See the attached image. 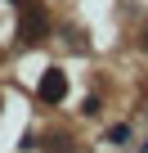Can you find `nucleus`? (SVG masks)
<instances>
[{"mask_svg":"<svg viewBox=\"0 0 148 153\" xmlns=\"http://www.w3.org/2000/svg\"><path fill=\"white\" fill-rule=\"evenodd\" d=\"M0 104H5V99H0Z\"/></svg>","mask_w":148,"mask_h":153,"instance_id":"8","label":"nucleus"},{"mask_svg":"<svg viewBox=\"0 0 148 153\" xmlns=\"http://www.w3.org/2000/svg\"><path fill=\"white\" fill-rule=\"evenodd\" d=\"M45 149H49V153H77L72 135H49V140H45Z\"/></svg>","mask_w":148,"mask_h":153,"instance_id":"4","label":"nucleus"},{"mask_svg":"<svg viewBox=\"0 0 148 153\" xmlns=\"http://www.w3.org/2000/svg\"><path fill=\"white\" fill-rule=\"evenodd\" d=\"M139 45H144V50H148V27H144V36H139Z\"/></svg>","mask_w":148,"mask_h":153,"instance_id":"5","label":"nucleus"},{"mask_svg":"<svg viewBox=\"0 0 148 153\" xmlns=\"http://www.w3.org/2000/svg\"><path fill=\"white\" fill-rule=\"evenodd\" d=\"M9 5H18V9H23V5H27V0H9Z\"/></svg>","mask_w":148,"mask_h":153,"instance_id":"6","label":"nucleus"},{"mask_svg":"<svg viewBox=\"0 0 148 153\" xmlns=\"http://www.w3.org/2000/svg\"><path fill=\"white\" fill-rule=\"evenodd\" d=\"M18 36L27 41V45H36V41H45L49 36V14L40 9V5H23V18H18Z\"/></svg>","mask_w":148,"mask_h":153,"instance_id":"1","label":"nucleus"},{"mask_svg":"<svg viewBox=\"0 0 148 153\" xmlns=\"http://www.w3.org/2000/svg\"><path fill=\"white\" fill-rule=\"evenodd\" d=\"M139 153H148V140H144V149H139Z\"/></svg>","mask_w":148,"mask_h":153,"instance_id":"7","label":"nucleus"},{"mask_svg":"<svg viewBox=\"0 0 148 153\" xmlns=\"http://www.w3.org/2000/svg\"><path fill=\"white\" fill-rule=\"evenodd\" d=\"M103 144H112V149H126V144H130V126H126V122H117V126H108V135H103Z\"/></svg>","mask_w":148,"mask_h":153,"instance_id":"3","label":"nucleus"},{"mask_svg":"<svg viewBox=\"0 0 148 153\" xmlns=\"http://www.w3.org/2000/svg\"><path fill=\"white\" fill-rule=\"evenodd\" d=\"M40 104H63L67 99V72H58V68H49L45 76H40Z\"/></svg>","mask_w":148,"mask_h":153,"instance_id":"2","label":"nucleus"}]
</instances>
